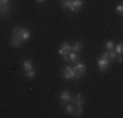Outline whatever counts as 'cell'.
I'll return each instance as SVG.
<instances>
[{"mask_svg": "<svg viewBox=\"0 0 123 118\" xmlns=\"http://www.w3.org/2000/svg\"><path fill=\"white\" fill-rule=\"evenodd\" d=\"M22 67H24V70H25V71L33 70V62H31L30 59H25V60L22 62Z\"/></svg>", "mask_w": 123, "mask_h": 118, "instance_id": "4fadbf2b", "label": "cell"}, {"mask_svg": "<svg viewBox=\"0 0 123 118\" xmlns=\"http://www.w3.org/2000/svg\"><path fill=\"white\" fill-rule=\"evenodd\" d=\"M9 12H11V5L9 4H1L0 5V14H1V16L9 13Z\"/></svg>", "mask_w": 123, "mask_h": 118, "instance_id": "7c38bea8", "label": "cell"}, {"mask_svg": "<svg viewBox=\"0 0 123 118\" xmlns=\"http://www.w3.org/2000/svg\"><path fill=\"white\" fill-rule=\"evenodd\" d=\"M0 1H1V4H9L11 0H0Z\"/></svg>", "mask_w": 123, "mask_h": 118, "instance_id": "7402d4cb", "label": "cell"}, {"mask_svg": "<svg viewBox=\"0 0 123 118\" xmlns=\"http://www.w3.org/2000/svg\"><path fill=\"white\" fill-rule=\"evenodd\" d=\"M11 46H13V47H20L24 43V41L21 39L20 37H12V39H11Z\"/></svg>", "mask_w": 123, "mask_h": 118, "instance_id": "9c48e42d", "label": "cell"}, {"mask_svg": "<svg viewBox=\"0 0 123 118\" xmlns=\"http://www.w3.org/2000/svg\"><path fill=\"white\" fill-rule=\"evenodd\" d=\"M114 46H115V43H114V41H111V39L106 41V43H105V49H106L107 51H109V50H113Z\"/></svg>", "mask_w": 123, "mask_h": 118, "instance_id": "e0dca14e", "label": "cell"}, {"mask_svg": "<svg viewBox=\"0 0 123 118\" xmlns=\"http://www.w3.org/2000/svg\"><path fill=\"white\" fill-rule=\"evenodd\" d=\"M118 62H119V63H122V62H123V58H122V54H121V55H119V57H118Z\"/></svg>", "mask_w": 123, "mask_h": 118, "instance_id": "603a6c76", "label": "cell"}, {"mask_svg": "<svg viewBox=\"0 0 123 118\" xmlns=\"http://www.w3.org/2000/svg\"><path fill=\"white\" fill-rule=\"evenodd\" d=\"M83 4H84L83 0H72L69 7H68V9L71 12H74V13H76V12H79V9L83 7Z\"/></svg>", "mask_w": 123, "mask_h": 118, "instance_id": "5b68a950", "label": "cell"}, {"mask_svg": "<svg viewBox=\"0 0 123 118\" xmlns=\"http://www.w3.org/2000/svg\"><path fill=\"white\" fill-rule=\"evenodd\" d=\"M117 52H115V50H109V51H107V59H110V60H114V59L117 58Z\"/></svg>", "mask_w": 123, "mask_h": 118, "instance_id": "2e32d148", "label": "cell"}, {"mask_svg": "<svg viewBox=\"0 0 123 118\" xmlns=\"http://www.w3.org/2000/svg\"><path fill=\"white\" fill-rule=\"evenodd\" d=\"M74 110H75V105L72 102H66L64 104V111L68 114H74Z\"/></svg>", "mask_w": 123, "mask_h": 118, "instance_id": "8fae6325", "label": "cell"}, {"mask_svg": "<svg viewBox=\"0 0 123 118\" xmlns=\"http://www.w3.org/2000/svg\"><path fill=\"white\" fill-rule=\"evenodd\" d=\"M110 62H111V60H109V59H106V58H99V59H98V60H97V64H98V68L101 70V72H105V71L109 70Z\"/></svg>", "mask_w": 123, "mask_h": 118, "instance_id": "3957f363", "label": "cell"}, {"mask_svg": "<svg viewBox=\"0 0 123 118\" xmlns=\"http://www.w3.org/2000/svg\"><path fill=\"white\" fill-rule=\"evenodd\" d=\"M115 11L118 12V13H122V12H123V5H122V4H119L118 7H117V9H115Z\"/></svg>", "mask_w": 123, "mask_h": 118, "instance_id": "44dd1931", "label": "cell"}, {"mask_svg": "<svg viewBox=\"0 0 123 118\" xmlns=\"http://www.w3.org/2000/svg\"><path fill=\"white\" fill-rule=\"evenodd\" d=\"M71 102L75 106H83L84 102H85V98L83 97V94H81V93H77V94H75V96L72 97Z\"/></svg>", "mask_w": 123, "mask_h": 118, "instance_id": "8992f818", "label": "cell"}, {"mask_svg": "<svg viewBox=\"0 0 123 118\" xmlns=\"http://www.w3.org/2000/svg\"><path fill=\"white\" fill-rule=\"evenodd\" d=\"M71 1H72V0H60V5H62L63 8H67V9H68Z\"/></svg>", "mask_w": 123, "mask_h": 118, "instance_id": "ffe728a7", "label": "cell"}, {"mask_svg": "<svg viewBox=\"0 0 123 118\" xmlns=\"http://www.w3.org/2000/svg\"><path fill=\"white\" fill-rule=\"evenodd\" d=\"M36 1L38 3V4H43V3L46 1V0H36Z\"/></svg>", "mask_w": 123, "mask_h": 118, "instance_id": "cb8c5ba5", "label": "cell"}, {"mask_svg": "<svg viewBox=\"0 0 123 118\" xmlns=\"http://www.w3.org/2000/svg\"><path fill=\"white\" fill-rule=\"evenodd\" d=\"M25 76L28 79H34V78H36V71H34V68L33 70H29V71H25Z\"/></svg>", "mask_w": 123, "mask_h": 118, "instance_id": "ac0fdd59", "label": "cell"}, {"mask_svg": "<svg viewBox=\"0 0 123 118\" xmlns=\"http://www.w3.org/2000/svg\"><path fill=\"white\" fill-rule=\"evenodd\" d=\"M114 50H115V52H117V54H119V55H121V54H122V50H123V45H122L121 42H119L117 46H114Z\"/></svg>", "mask_w": 123, "mask_h": 118, "instance_id": "d6986e66", "label": "cell"}, {"mask_svg": "<svg viewBox=\"0 0 123 118\" xmlns=\"http://www.w3.org/2000/svg\"><path fill=\"white\" fill-rule=\"evenodd\" d=\"M63 60L66 62V63H69V62L76 63V62L80 60V55H79L77 52H75V51H71L68 55H63Z\"/></svg>", "mask_w": 123, "mask_h": 118, "instance_id": "7a4b0ae2", "label": "cell"}, {"mask_svg": "<svg viewBox=\"0 0 123 118\" xmlns=\"http://www.w3.org/2000/svg\"><path fill=\"white\" fill-rule=\"evenodd\" d=\"M72 50H71V45H69L68 42H63V45L60 46V49H59V55H62V57H63V55H68L69 52H71Z\"/></svg>", "mask_w": 123, "mask_h": 118, "instance_id": "52a82bcc", "label": "cell"}, {"mask_svg": "<svg viewBox=\"0 0 123 118\" xmlns=\"http://www.w3.org/2000/svg\"><path fill=\"white\" fill-rule=\"evenodd\" d=\"M83 113H84L83 106H75V110H74V116L75 117H81Z\"/></svg>", "mask_w": 123, "mask_h": 118, "instance_id": "9a60e30c", "label": "cell"}, {"mask_svg": "<svg viewBox=\"0 0 123 118\" xmlns=\"http://www.w3.org/2000/svg\"><path fill=\"white\" fill-rule=\"evenodd\" d=\"M72 68H74L75 72H77L80 76L85 75V72H86V66H85L84 63H81L80 60H79V62H76V63L74 64V67H72Z\"/></svg>", "mask_w": 123, "mask_h": 118, "instance_id": "277c9868", "label": "cell"}, {"mask_svg": "<svg viewBox=\"0 0 123 118\" xmlns=\"http://www.w3.org/2000/svg\"><path fill=\"white\" fill-rule=\"evenodd\" d=\"M71 100H72V96H71V93H69L68 91H63V92L60 93V101H62V104L71 102Z\"/></svg>", "mask_w": 123, "mask_h": 118, "instance_id": "ba28073f", "label": "cell"}, {"mask_svg": "<svg viewBox=\"0 0 123 118\" xmlns=\"http://www.w3.org/2000/svg\"><path fill=\"white\" fill-rule=\"evenodd\" d=\"M62 76H63L64 79H67V80H69V79H80L81 76L79 75L77 72H75L74 68L69 66H67L66 68L62 71Z\"/></svg>", "mask_w": 123, "mask_h": 118, "instance_id": "6da1fadb", "label": "cell"}, {"mask_svg": "<svg viewBox=\"0 0 123 118\" xmlns=\"http://www.w3.org/2000/svg\"><path fill=\"white\" fill-rule=\"evenodd\" d=\"M0 5H1V1H0Z\"/></svg>", "mask_w": 123, "mask_h": 118, "instance_id": "d4e9b609", "label": "cell"}, {"mask_svg": "<svg viewBox=\"0 0 123 118\" xmlns=\"http://www.w3.org/2000/svg\"><path fill=\"white\" fill-rule=\"evenodd\" d=\"M71 50H72V51H75V52L81 51V50H83V45H81V42H75L74 45L71 46Z\"/></svg>", "mask_w": 123, "mask_h": 118, "instance_id": "5bb4252c", "label": "cell"}, {"mask_svg": "<svg viewBox=\"0 0 123 118\" xmlns=\"http://www.w3.org/2000/svg\"><path fill=\"white\" fill-rule=\"evenodd\" d=\"M30 30L29 29H26V28H21V39L22 41H28L29 38H30Z\"/></svg>", "mask_w": 123, "mask_h": 118, "instance_id": "30bf717a", "label": "cell"}]
</instances>
